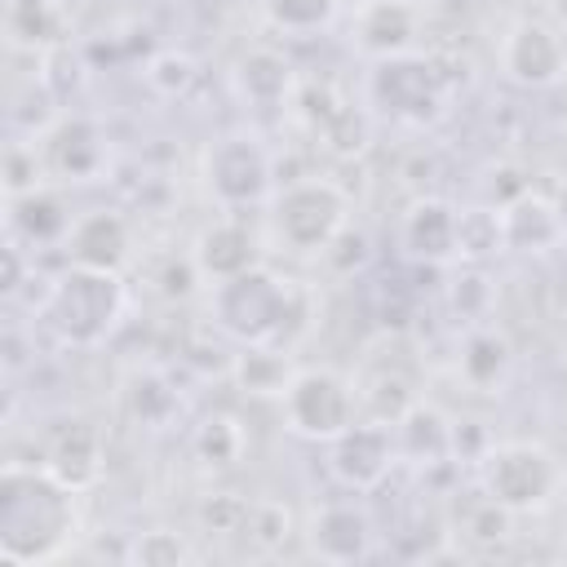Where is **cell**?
<instances>
[{
    "label": "cell",
    "instance_id": "6da1fadb",
    "mask_svg": "<svg viewBox=\"0 0 567 567\" xmlns=\"http://www.w3.org/2000/svg\"><path fill=\"white\" fill-rule=\"evenodd\" d=\"M75 487L44 461H9L0 470V558L13 567L49 563L75 536Z\"/></svg>",
    "mask_w": 567,
    "mask_h": 567
},
{
    "label": "cell",
    "instance_id": "7a4b0ae2",
    "mask_svg": "<svg viewBox=\"0 0 567 567\" xmlns=\"http://www.w3.org/2000/svg\"><path fill=\"white\" fill-rule=\"evenodd\" d=\"M40 323L75 350L102 346L115 323L124 319V284L120 270H93V266H71L58 275L40 301Z\"/></svg>",
    "mask_w": 567,
    "mask_h": 567
},
{
    "label": "cell",
    "instance_id": "3957f363",
    "mask_svg": "<svg viewBox=\"0 0 567 567\" xmlns=\"http://www.w3.org/2000/svg\"><path fill=\"white\" fill-rule=\"evenodd\" d=\"M208 315L226 337H235L244 346H261V341H275L284 332V323L292 315V297H288V284L279 275L248 266V270L213 284Z\"/></svg>",
    "mask_w": 567,
    "mask_h": 567
},
{
    "label": "cell",
    "instance_id": "277c9868",
    "mask_svg": "<svg viewBox=\"0 0 567 567\" xmlns=\"http://www.w3.org/2000/svg\"><path fill=\"white\" fill-rule=\"evenodd\" d=\"M284 399V421L292 434L310 443H332L341 430L359 421V394L354 381L337 368H297Z\"/></svg>",
    "mask_w": 567,
    "mask_h": 567
},
{
    "label": "cell",
    "instance_id": "5b68a950",
    "mask_svg": "<svg viewBox=\"0 0 567 567\" xmlns=\"http://www.w3.org/2000/svg\"><path fill=\"white\" fill-rule=\"evenodd\" d=\"M270 226L292 252H319L346 230V195L323 177H297L270 199Z\"/></svg>",
    "mask_w": 567,
    "mask_h": 567
},
{
    "label": "cell",
    "instance_id": "8992f818",
    "mask_svg": "<svg viewBox=\"0 0 567 567\" xmlns=\"http://www.w3.org/2000/svg\"><path fill=\"white\" fill-rule=\"evenodd\" d=\"M558 478H563L558 461L540 443H501L483 461V487L509 514L549 505V496L558 492Z\"/></svg>",
    "mask_w": 567,
    "mask_h": 567
},
{
    "label": "cell",
    "instance_id": "52a82bcc",
    "mask_svg": "<svg viewBox=\"0 0 567 567\" xmlns=\"http://www.w3.org/2000/svg\"><path fill=\"white\" fill-rule=\"evenodd\" d=\"M368 97L399 124H434L443 115V80L416 53L381 58L368 75Z\"/></svg>",
    "mask_w": 567,
    "mask_h": 567
},
{
    "label": "cell",
    "instance_id": "ba28073f",
    "mask_svg": "<svg viewBox=\"0 0 567 567\" xmlns=\"http://www.w3.org/2000/svg\"><path fill=\"white\" fill-rule=\"evenodd\" d=\"M501 71L523 89H545L567 71V44L554 27L536 18H518L501 40Z\"/></svg>",
    "mask_w": 567,
    "mask_h": 567
},
{
    "label": "cell",
    "instance_id": "9c48e42d",
    "mask_svg": "<svg viewBox=\"0 0 567 567\" xmlns=\"http://www.w3.org/2000/svg\"><path fill=\"white\" fill-rule=\"evenodd\" d=\"M208 190L226 204V208H244L266 199L270 190V155L252 142V137H221L208 151Z\"/></svg>",
    "mask_w": 567,
    "mask_h": 567
},
{
    "label": "cell",
    "instance_id": "30bf717a",
    "mask_svg": "<svg viewBox=\"0 0 567 567\" xmlns=\"http://www.w3.org/2000/svg\"><path fill=\"white\" fill-rule=\"evenodd\" d=\"M332 474L354 487V492H368L385 478V470L394 465L399 447H394V430L381 425V421H354L350 430H341L332 443Z\"/></svg>",
    "mask_w": 567,
    "mask_h": 567
},
{
    "label": "cell",
    "instance_id": "8fae6325",
    "mask_svg": "<svg viewBox=\"0 0 567 567\" xmlns=\"http://www.w3.org/2000/svg\"><path fill=\"white\" fill-rule=\"evenodd\" d=\"M350 40H354V49L368 53L372 62L412 53V40H416V9H412L408 0H363V4L354 9Z\"/></svg>",
    "mask_w": 567,
    "mask_h": 567
},
{
    "label": "cell",
    "instance_id": "7c38bea8",
    "mask_svg": "<svg viewBox=\"0 0 567 567\" xmlns=\"http://www.w3.org/2000/svg\"><path fill=\"white\" fill-rule=\"evenodd\" d=\"M66 257L75 266H93V270H120L128 257V221L115 208H93L80 213L66 230Z\"/></svg>",
    "mask_w": 567,
    "mask_h": 567
},
{
    "label": "cell",
    "instance_id": "4fadbf2b",
    "mask_svg": "<svg viewBox=\"0 0 567 567\" xmlns=\"http://www.w3.org/2000/svg\"><path fill=\"white\" fill-rule=\"evenodd\" d=\"M399 244L408 257L425 266H443L456 257V208L447 199H416L399 221Z\"/></svg>",
    "mask_w": 567,
    "mask_h": 567
},
{
    "label": "cell",
    "instance_id": "5bb4252c",
    "mask_svg": "<svg viewBox=\"0 0 567 567\" xmlns=\"http://www.w3.org/2000/svg\"><path fill=\"white\" fill-rule=\"evenodd\" d=\"M44 164L66 182H93L106 164V142L93 120L71 115L44 137Z\"/></svg>",
    "mask_w": 567,
    "mask_h": 567
},
{
    "label": "cell",
    "instance_id": "9a60e30c",
    "mask_svg": "<svg viewBox=\"0 0 567 567\" xmlns=\"http://www.w3.org/2000/svg\"><path fill=\"white\" fill-rule=\"evenodd\" d=\"M372 545V523L354 501H328L310 523V549L328 563L363 558Z\"/></svg>",
    "mask_w": 567,
    "mask_h": 567
},
{
    "label": "cell",
    "instance_id": "2e32d148",
    "mask_svg": "<svg viewBox=\"0 0 567 567\" xmlns=\"http://www.w3.org/2000/svg\"><path fill=\"white\" fill-rule=\"evenodd\" d=\"M44 465L71 483L75 492H84L97 470H102V439L89 421H62V430L49 434V447H44Z\"/></svg>",
    "mask_w": 567,
    "mask_h": 567
},
{
    "label": "cell",
    "instance_id": "e0dca14e",
    "mask_svg": "<svg viewBox=\"0 0 567 567\" xmlns=\"http://www.w3.org/2000/svg\"><path fill=\"white\" fill-rule=\"evenodd\" d=\"M501 230H505V248L518 252H549L558 239H567L563 217L554 208V199L545 195H518L501 208Z\"/></svg>",
    "mask_w": 567,
    "mask_h": 567
},
{
    "label": "cell",
    "instance_id": "ac0fdd59",
    "mask_svg": "<svg viewBox=\"0 0 567 567\" xmlns=\"http://www.w3.org/2000/svg\"><path fill=\"white\" fill-rule=\"evenodd\" d=\"M248 266H252V235H248V226H239V221H213L195 239V270L204 279L217 284V279H230V275H239Z\"/></svg>",
    "mask_w": 567,
    "mask_h": 567
},
{
    "label": "cell",
    "instance_id": "d6986e66",
    "mask_svg": "<svg viewBox=\"0 0 567 567\" xmlns=\"http://www.w3.org/2000/svg\"><path fill=\"white\" fill-rule=\"evenodd\" d=\"M71 221L75 217L66 213V204L53 190H44V186L9 199V226L22 230L31 244H58V239H66Z\"/></svg>",
    "mask_w": 567,
    "mask_h": 567
},
{
    "label": "cell",
    "instance_id": "ffe728a7",
    "mask_svg": "<svg viewBox=\"0 0 567 567\" xmlns=\"http://www.w3.org/2000/svg\"><path fill=\"white\" fill-rule=\"evenodd\" d=\"M394 447H399V456H408V461H439L443 452H447V443H452V430H447V421L434 412V408H425V403H416L412 412H403L394 425Z\"/></svg>",
    "mask_w": 567,
    "mask_h": 567
},
{
    "label": "cell",
    "instance_id": "44dd1931",
    "mask_svg": "<svg viewBox=\"0 0 567 567\" xmlns=\"http://www.w3.org/2000/svg\"><path fill=\"white\" fill-rule=\"evenodd\" d=\"M501 248H505V230L496 208H456V257L483 261Z\"/></svg>",
    "mask_w": 567,
    "mask_h": 567
},
{
    "label": "cell",
    "instance_id": "7402d4cb",
    "mask_svg": "<svg viewBox=\"0 0 567 567\" xmlns=\"http://www.w3.org/2000/svg\"><path fill=\"white\" fill-rule=\"evenodd\" d=\"M128 408L146 430H164L173 421V412H182V399L173 394V385L159 372H142L128 385Z\"/></svg>",
    "mask_w": 567,
    "mask_h": 567
},
{
    "label": "cell",
    "instance_id": "603a6c76",
    "mask_svg": "<svg viewBox=\"0 0 567 567\" xmlns=\"http://www.w3.org/2000/svg\"><path fill=\"white\" fill-rule=\"evenodd\" d=\"M235 377L248 394H284L288 381H292V368L284 363V354H275L266 341L261 346H248L235 363Z\"/></svg>",
    "mask_w": 567,
    "mask_h": 567
},
{
    "label": "cell",
    "instance_id": "cb8c5ba5",
    "mask_svg": "<svg viewBox=\"0 0 567 567\" xmlns=\"http://www.w3.org/2000/svg\"><path fill=\"white\" fill-rule=\"evenodd\" d=\"M261 9H266V18H270L275 31L315 35V31H323L337 18L341 0H261Z\"/></svg>",
    "mask_w": 567,
    "mask_h": 567
},
{
    "label": "cell",
    "instance_id": "d4e9b609",
    "mask_svg": "<svg viewBox=\"0 0 567 567\" xmlns=\"http://www.w3.org/2000/svg\"><path fill=\"white\" fill-rule=\"evenodd\" d=\"M4 22H9V35H13L18 44L40 49L44 40H53L62 13H58V0H9Z\"/></svg>",
    "mask_w": 567,
    "mask_h": 567
},
{
    "label": "cell",
    "instance_id": "484cf974",
    "mask_svg": "<svg viewBox=\"0 0 567 567\" xmlns=\"http://www.w3.org/2000/svg\"><path fill=\"white\" fill-rule=\"evenodd\" d=\"M239 84H244V93L252 102H266L270 106V102H279L288 93V62L279 53L257 49V53H248L239 62Z\"/></svg>",
    "mask_w": 567,
    "mask_h": 567
},
{
    "label": "cell",
    "instance_id": "4316f807",
    "mask_svg": "<svg viewBox=\"0 0 567 567\" xmlns=\"http://www.w3.org/2000/svg\"><path fill=\"white\" fill-rule=\"evenodd\" d=\"M505 363H509V354L496 332H470L465 354H461V372L470 385H492L505 372Z\"/></svg>",
    "mask_w": 567,
    "mask_h": 567
},
{
    "label": "cell",
    "instance_id": "83f0119b",
    "mask_svg": "<svg viewBox=\"0 0 567 567\" xmlns=\"http://www.w3.org/2000/svg\"><path fill=\"white\" fill-rule=\"evenodd\" d=\"M195 447H199V456L208 465H235L239 461V447H244V430L230 416H213V421L199 425Z\"/></svg>",
    "mask_w": 567,
    "mask_h": 567
},
{
    "label": "cell",
    "instance_id": "f1b7e54d",
    "mask_svg": "<svg viewBox=\"0 0 567 567\" xmlns=\"http://www.w3.org/2000/svg\"><path fill=\"white\" fill-rule=\"evenodd\" d=\"M128 558H133V563L173 567V563H186V558H190V549L182 545V536H177V532H142V536L133 540Z\"/></svg>",
    "mask_w": 567,
    "mask_h": 567
},
{
    "label": "cell",
    "instance_id": "f546056e",
    "mask_svg": "<svg viewBox=\"0 0 567 567\" xmlns=\"http://www.w3.org/2000/svg\"><path fill=\"white\" fill-rule=\"evenodd\" d=\"M554 208H558V217H563V230H567V182L558 186V195H554Z\"/></svg>",
    "mask_w": 567,
    "mask_h": 567
},
{
    "label": "cell",
    "instance_id": "4dcf8cb0",
    "mask_svg": "<svg viewBox=\"0 0 567 567\" xmlns=\"http://www.w3.org/2000/svg\"><path fill=\"white\" fill-rule=\"evenodd\" d=\"M549 4H554V13H558V18L567 22V0H549Z\"/></svg>",
    "mask_w": 567,
    "mask_h": 567
}]
</instances>
